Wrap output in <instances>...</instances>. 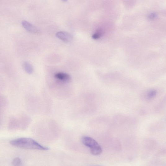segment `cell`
<instances>
[{"label":"cell","instance_id":"1","mask_svg":"<svg viewBox=\"0 0 166 166\" xmlns=\"http://www.w3.org/2000/svg\"><path fill=\"white\" fill-rule=\"evenodd\" d=\"M12 146L21 149L47 150L48 147L43 146L37 141L30 138H22L12 140L10 141Z\"/></svg>","mask_w":166,"mask_h":166},{"label":"cell","instance_id":"2","mask_svg":"<svg viewBox=\"0 0 166 166\" xmlns=\"http://www.w3.org/2000/svg\"><path fill=\"white\" fill-rule=\"evenodd\" d=\"M84 145L90 148L91 154L98 155L102 153V149L98 143L94 139L88 136H83L82 139Z\"/></svg>","mask_w":166,"mask_h":166},{"label":"cell","instance_id":"3","mask_svg":"<svg viewBox=\"0 0 166 166\" xmlns=\"http://www.w3.org/2000/svg\"><path fill=\"white\" fill-rule=\"evenodd\" d=\"M21 25L29 33L34 34H38L40 33V31L38 28L26 20L22 21Z\"/></svg>","mask_w":166,"mask_h":166},{"label":"cell","instance_id":"4","mask_svg":"<svg viewBox=\"0 0 166 166\" xmlns=\"http://www.w3.org/2000/svg\"><path fill=\"white\" fill-rule=\"evenodd\" d=\"M56 37L61 40L65 42H69L73 39L72 35L68 32L60 31L56 33Z\"/></svg>","mask_w":166,"mask_h":166},{"label":"cell","instance_id":"5","mask_svg":"<svg viewBox=\"0 0 166 166\" xmlns=\"http://www.w3.org/2000/svg\"><path fill=\"white\" fill-rule=\"evenodd\" d=\"M54 77L58 80L63 82H68L70 81L71 79L70 75L65 73H57L55 74Z\"/></svg>","mask_w":166,"mask_h":166},{"label":"cell","instance_id":"6","mask_svg":"<svg viewBox=\"0 0 166 166\" xmlns=\"http://www.w3.org/2000/svg\"><path fill=\"white\" fill-rule=\"evenodd\" d=\"M23 67L27 74H31L33 73V67L29 62L27 61L24 62L23 64Z\"/></svg>","mask_w":166,"mask_h":166},{"label":"cell","instance_id":"7","mask_svg":"<svg viewBox=\"0 0 166 166\" xmlns=\"http://www.w3.org/2000/svg\"><path fill=\"white\" fill-rule=\"evenodd\" d=\"M104 34V31L101 28L98 29L96 32L92 36V38L94 39H97L102 37Z\"/></svg>","mask_w":166,"mask_h":166},{"label":"cell","instance_id":"8","mask_svg":"<svg viewBox=\"0 0 166 166\" xmlns=\"http://www.w3.org/2000/svg\"><path fill=\"white\" fill-rule=\"evenodd\" d=\"M158 17L157 14L155 12L150 13L147 16L148 19L150 20H155Z\"/></svg>","mask_w":166,"mask_h":166},{"label":"cell","instance_id":"9","mask_svg":"<svg viewBox=\"0 0 166 166\" xmlns=\"http://www.w3.org/2000/svg\"><path fill=\"white\" fill-rule=\"evenodd\" d=\"M156 91L155 90L150 91L147 95V98L148 99H151L155 97L156 95Z\"/></svg>","mask_w":166,"mask_h":166},{"label":"cell","instance_id":"10","mask_svg":"<svg viewBox=\"0 0 166 166\" xmlns=\"http://www.w3.org/2000/svg\"><path fill=\"white\" fill-rule=\"evenodd\" d=\"M21 164V160L19 158H16L14 159L12 162V164L14 166L20 165Z\"/></svg>","mask_w":166,"mask_h":166},{"label":"cell","instance_id":"11","mask_svg":"<svg viewBox=\"0 0 166 166\" xmlns=\"http://www.w3.org/2000/svg\"><path fill=\"white\" fill-rule=\"evenodd\" d=\"M163 15L166 17V10L164 11L163 12Z\"/></svg>","mask_w":166,"mask_h":166},{"label":"cell","instance_id":"12","mask_svg":"<svg viewBox=\"0 0 166 166\" xmlns=\"http://www.w3.org/2000/svg\"><path fill=\"white\" fill-rule=\"evenodd\" d=\"M61 1L64 2H66L68 1V0H61Z\"/></svg>","mask_w":166,"mask_h":166}]
</instances>
